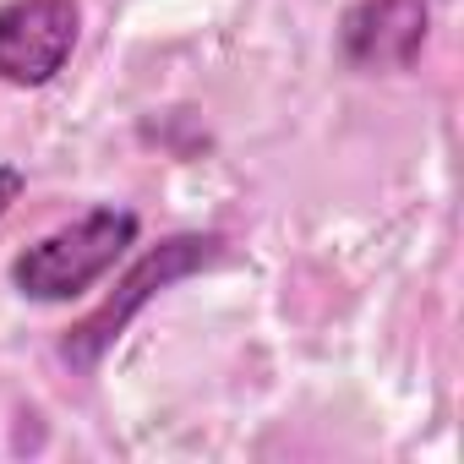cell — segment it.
<instances>
[{
	"label": "cell",
	"instance_id": "1",
	"mask_svg": "<svg viewBox=\"0 0 464 464\" xmlns=\"http://www.w3.org/2000/svg\"><path fill=\"white\" fill-rule=\"evenodd\" d=\"M229 257V236H218V229H175V236L142 246V257H131L121 268V279L110 285V295L99 306H88L55 344V355L72 366V372H99V361L126 339V328L175 285L218 268Z\"/></svg>",
	"mask_w": 464,
	"mask_h": 464
},
{
	"label": "cell",
	"instance_id": "2",
	"mask_svg": "<svg viewBox=\"0 0 464 464\" xmlns=\"http://www.w3.org/2000/svg\"><path fill=\"white\" fill-rule=\"evenodd\" d=\"M142 236V218L121 202H93L88 213L55 224L50 236H39L34 246H23L6 263V279L23 301L34 306H66L77 295H88L93 285H104L126 252Z\"/></svg>",
	"mask_w": 464,
	"mask_h": 464
},
{
	"label": "cell",
	"instance_id": "3",
	"mask_svg": "<svg viewBox=\"0 0 464 464\" xmlns=\"http://www.w3.org/2000/svg\"><path fill=\"white\" fill-rule=\"evenodd\" d=\"M82 39V0H0V82L50 88Z\"/></svg>",
	"mask_w": 464,
	"mask_h": 464
},
{
	"label": "cell",
	"instance_id": "4",
	"mask_svg": "<svg viewBox=\"0 0 464 464\" xmlns=\"http://www.w3.org/2000/svg\"><path fill=\"white\" fill-rule=\"evenodd\" d=\"M431 39V0H350L334 28V50L361 77L415 72Z\"/></svg>",
	"mask_w": 464,
	"mask_h": 464
},
{
	"label": "cell",
	"instance_id": "5",
	"mask_svg": "<svg viewBox=\"0 0 464 464\" xmlns=\"http://www.w3.org/2000/svg\"><path fill=\"white\" fill-rule=\"evenodd\" d=\"M23 191H28V175H23L17 164H6V159H0V218H6V213L23 202Z\"/></svg>",
	"mask_w": 464,
	"mask_h": 464
}]
</instances>
